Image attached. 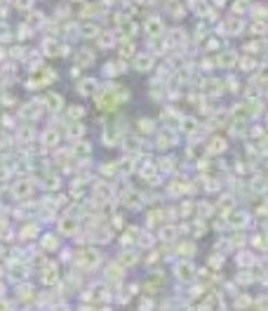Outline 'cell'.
I'll list each match as a JSON object with an SVG mask.
<instances>
[{
    "label": "cell",
    "instance_id": "6da1fadb",
    "mask_svg": "<svg viewBox=\"0 0 268 311\" xmlns=\"http://www.w3.org/2000/svg\"><path fill=\"white\" fill-rule=\"evenodd\" d=\"M0 311H12V304L5 302V299H0Z\"/></svg>",
    "mask_w": 268,
    "mask_h": 311
},
{
    "label": "cell",
    "instance_id": "7a4b0ae2",
    "mask_svg": "<svg viewBox=\"0 0 268 311\" xmlns=\"http://www.w3.org/2000/svg\"><path fill=\"white\" fill-rule=\"evenodd\" d=\"M2 292H5V285L0 283V297H2Z\"/></svg>",
    "mask_w": 268,
    "mask_h": 311
},
{
    "label": "cell",
    "instance_id": "3957f363",
    "mask_svg": "<svg viewBox=\"0 0 268 311\" xmlns=\"http://www.w3.org/2000/svg\"><path fill=\"white\" fill-rule=\"evenodd\" d=\"M96 311H113V309H111V307H106V309H96Z\"/></svg>",
    "mask_w": 268,
    "mask_h": 311
}]
</instances>
